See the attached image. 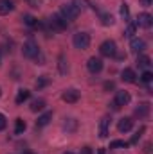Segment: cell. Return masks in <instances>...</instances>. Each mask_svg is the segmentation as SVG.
I'll return each mask as SVG.
<instances>
[{"label": "cell", "instance_id": "23", "mask_svg": "<svg viewBox=\"0 0 153 154\" xmlns=\"http://www.w3.org/2000/svg\"><path fill=\"white\" fill-rule=\"evenodd\" d=\"M99 18H101V23H103V25H112V23H114V18H112V14H108V13H99Z\"/></svg>", "mask_w": 153, "mask_h": 154}, {"label": "cell", "instance_id": "17", "mask_svg": "<svg viewBox=\"0 0 153 154\" xmlns=\"http://www.w3.org/2000/svg\"><path fill=\"white\" fill-rule=\"evenodd\" d=\"M137 65H139V68H142V70H150L151 59H150L148 56H139V57H137Z\"/></svg>", "mask_w": 153, "mask_h": 154}, {"label": "cell", "instance_id": "18", "mask_svg": "<svg viewBox=\"0 0 153 154\" xmlns=\"http://www.w3.org/2000/svg\"><path fill=\"white\" fill-rule=\"evenodd\" d=\"M58 68H60V74H63V75L69 72V63H67V57L63 54L58 57Z\"/></svg>", "mask_w": 153, "mask_h": 154}, {"label": "cell", "instance_id": "39", "mask_svg": "<svg viewBox=\"0 0 153 154\" xmlns=\"http://www.w3.org/2000/svg\"><path fill=\"white\" fill-rule=\"evenodd\" d=\"M0 95H2V91H0Z\"/></svg>", "mask_w": 153, "mask_h": 154}, {"label": "cell", "instance_id": "36", "mask_svg": "<svg viewBox=\"0 0 153 154\" xmlns=\"http://www.w3.org/2000/svg\"><path fill=\"white\" fill-rule=\"evenodd\" d=\"M99 154H105V149H99Z\"/></svg>", "mask_w": 153, "mask_h": 154}, {"label": "cell", "instance_id": "26", "mask_svg": "<svg viewBox=\"0 0 153 154\" xmlns=\"http://www.w3.org/2000/svg\"><path fill=\"white\" fill-rule=\"evenodd\" d=\"M119 147L126 149V147H128V143H126V142H122V140H114V142L110 143V149H119Z\"/></svg>", "mask_w": 153, "mask_h": 154}, {"label": "cell", "instance_id": "13", "mask_svg": "<svg viewBox=\"0 0 153 154\" xmlns=\"http://www.w3.org/2000/svg\"><path fill=\"white\" fill-rule=\"evenodd\" d=\"M135 115L139 118H148V115H150V102H141L135 108Z\"/></svg>", "mask_w": 153, "mask_h": 154}, {"label": "cell", "instance_id": "1", "mask_svg": "<svg viewBox=\"0 0 153 154\" xmlns=\"http://www.w3.org/2000/svg\"><path fill=\"white\" fill-rule=\"evenodd\" d=\"M79 13H81V9H79V5L76 4H65L63 7H61V16L67 20V22H74L77 16H79Z\"/></svg>", "mask_w": 153, "mask_h": 154}, {"label": "cell", "instance_id": "33", "mask_svg": "<svg viewBox=\"0 0 153 154\" xmlns=\"http://www.w3.org/2000/svg\"><path fill=\"white\" fill-rule=\"evenodd\" d=\"M144 152H146V154L151 152V143H146V145H144Z\"/></svg>", "mask_w": 153, "mask_h": 154}, {"label": "cell", "instance_id": "6", "mask_svg": "<svg viewBox=\"0 0 153 154\" xmlns=\"http://www.w3.org/2000/svg\"><path fill=\"white\" fill-rule=\"evenodd\" d=\"M130 100H132V97H130L128 91H117V93H115L114 102H112V108H114V109H119V108L126 106Z\"/></svg>", "mask_w": 153, "mask_h": 154}, {"label": "cell", "instance_id": "11", "mask_svg": "<svg viewBox=\"0 0 153 154\" xmlns=\"http://www.w3.org/2000/svg\"><path fill=\"white\" fill-rule=\"evenodd\" d=\"M132 127H133V120H132V118H128V116L121 118V120H119V124H117L119 133H128V131H132Z\"/></svg>", "mask_w": 153, "mask_h": 154}, {"label": "cell", "instance_id": "35", "mask_svg": "<svg viewBox=\"0 0 153 154\" xmlns=\"http://www.w3.org/2000/svg\"><path fill=\"white\" fill-rule=\"evenodd\" d=\"M105 88H106V90H110V88H114V82H106V84H105Z\"/></svg>", "mask_w": 153, "mask_h": 154}, {"label": "cell", "instance_id": "25", "mask_svg": "<svg viewBox=\"0 0 153 154\" xmlns=\"http://www.w3.org/2000/svg\"><path fill=\"white\" fill-rule=\"evenodd\" d=\"M25 131V122L22 118H16V125H15V133L16 134H22Z\"/></svg>", "mask_w": 153, "mask_h": 154}, {"label": "cell", "instance_id": "7", "mask_svg": "<svg viewBox=\"0 0 153 154\" xmlns=\"http://www.w3.org/2000/svg\"><path fill=\"white\" fill-rule=\"evenodd\" d=\"M151 23H153V16L150 13H141L139 18H137V22H135L137 27H144V29H150Z\"/></svg>", "mask_w": 153, "mask_h": 154}, {"label": "cell", "instance_id": "2", "mask_svg": "<svg viewBox=\"0 0 153 154\" xmlns=\"http://www.w3.org/2000/svg\"><path fill=\"white\" fill-rule=\"evenodd\" d=\"M24 56H25V57H29V59H38V56H40L38 43H36V41H33V39L25 41V43H24Z\"/></svg>", "mask_w": 153, "mask_h": 154}, {"label": "cell", "instance_id": "10", "mask_svg": "<svg viewBox=\"0 0 153 154\" xmlns=\"http://www.w3.org/2000/svg\"><path fill=\"white\" fill-rule=\"evenodd\" d=\"M61 99L65 100V102H69V104H74L79 100V91L74 90V88H70V90H65L63 91V95H61Z\"/></svg>", "mask_w": 153, "mask_h": 154}, {"label": "cell", "instance_id": "37", "mask_svg": "<svg viewBox=\"0 0 153 154\" xmlns=\"http://www.w3.org/2000/svg\"><path fill=\"white\" fill-rule=\"evenodd\" d=\"M63 154H74V152H70V151H67V152H63Z\"/></svg>", "mask_w": 153, "mask_h": 154}, {"label": "cell", "instance_id": "19", "mask_svg": "<svg viewBox=\"0 0 153 154\" xmlns=\"http://www.w3.org/2000/svg\"><path fill=\"white\" fill-rule=\"evenodd\" d=\"M29 97H31V91H29V90H18V95H16V104H24Z\"/></svg>", "mask_w": 153, "mask_h": 154}, {"label": "cell", "instance_id": "3", "mask_svg": "<svg viewBox=\"0 0 153 154\" xmlns=\"http://www.w3.org/2000/svg\"><path fill=\"white\" fill-rule=\"evenodd\" d=\"M74 47L79 48V50H85V48H88V45H90V34H86V32H76L74 34Z\"/></svg>", "mask_w": 153, "mask_h": 154}, {"label": "cell", "instance_id": "24", "mask_svg": "<svg viewBox=\"0 0 153 154\" xmlns=\"http://www.w3.org/2000/svg\"><path fill=\"white\" fill-rule=\"evenodd\" d=\"M24 23L29 25V27H38V20L34 16H31V14H25L24 16Z\"/></svg>", "mask_w": 153, "mask_h": 154}, {"label": "cell", "instance_id": "22", "mask_svg": "<svg viewBox=\"0 0 153 154\" xmlns=\"http://www.w3.org/2000/svg\"><path fill=\"white\" fill-rule=\"evenodd\" d=\"M43 108H45V100L43 99H36V100L31 102V111H34V113L36 111H41Z\"/></svg>", "mask_w": 153, "mask_h": 154}, {"label": "cell", "instance_id": "15", "mask_svg": "<svg viewBox=\"0 0 153 154\" xmlns=\"http://www.w3.org/2000/svg\"><path fill=\"white\" fill-rule=\"evenodd\" d=\"M13 9H15L13 0H0V14H2V16H4V14H9Z\"/></svg>", "mask_w": 153, "mask_h": 154}, {"label": "cell", "instance_id": "27", "mask_svg": "<svg viewBox=\"0 0 153 154\" xmlns=\"http://www.w3.org/2000/svg\"><path fill=\"white\" fill-rule=\"evenodd\" d=\"M121 16H122L126 22H130V9H128V5H126V4H122V5H121Z\"/></svg>", "mask_w": 153, "mask_h": 154}, {"label": "cell", "instance_id": "21", "mask_svg": "<svg viewBox=\"0 0 153 154\" xmlns=\"http://www.w3.org/2000/svg\"><path fill=\"white\" fill-rule=\"evenodd\" d=\"M135 31H137V25H135V22H128V27H126V31H124V36L126 38H135Z\"/></svg>", "mask_w": 153, "mask_h": 154}, {"label": "cell", "instance_id": "29", "mask_svg": "<svg viewBox=\"0 0 153 154\" xmlns=\"http://www.w3.org/2000/svg\"><path fill=\"white\" fill-rule=\"evenodd\" d=\"M142 131H144V127H141V129L132 136V142H130V143H137V142H139V138H141V134H142Z\"/></svg>", "mask_w": 153, "mask_h": 154}, {"label": "cell", "instance_id": "8", "mask_svg": "<svg viewBox=\"0 0 153 154\" xmlns=\"http://www.w3.org/2000/svg\"><path fill=\"white\" fill-rule=\"evenodd\" d=\"M86 68H88V72H92V74H99V72L103 70V61H101L99 57H90L88 63H86Z\"/></svg>", "mask_w": 153, "mask_h": 154}, {"label": "cell", "instance_id": "9", "mask_svg": "<svg viewBox=\"0 0 153 154\" xmlns=\"http://www.w3.org/2000/svg\"><path fill=\"white\" fill-rule=\"evenodd\" d=\"M130 48L135 52V54H142L144 50H146V41L141 38H132L130 41Z\"/></svg>", "mask_w": 153, "mask_h": 154}, {"label": "cell", "instance_id": "30", "mask_svg": "<svg viewBox=\"0 0 153 154\" xmlns=\"http://www.w3.org/2000/svg\"><path fill=\"white\" fill-rule=\"evenodd\" d=\"M47 82H49V81H47V77L43 75L41 79H40V81H36V86H38V88H41V86H45Z\"/></svg>", "mask_w": 153, "mask_h": 154}, {"label": "cell", "instance_id": "4", "mask_svg": "<svg viewBox=\"0 0 153 154\" xmlns=\"http://www.w3.org/2000/svg\"><path fill=\"white\" fill-rule=\"evenodd\" d=\"M99 52H101L105 57H114L115 54H117L115 41H112V39H106V41H103V43H101V47H99Z\"/></svg>", "mask_w": 153, "mask_h": 154}, {"label": "cell", "instance_id": "16", "mask_svg": "<svg viewBox=\"0 0 153 154\" xmlns=\"http://www.w3.org/2000/svg\"><path fill=\"white\" fill-rule=\"evenodd\" d=\"M63 129L67 131V133H74L77 129V120L76 118H65V122H63Z\"/></svg>", "mask_w": 153, "mask_h": 154}, {"label": "cell", "instance_id": "12", "mask_svg": "<svg viewBox=\"0 0 153 154\" xmlns=\"http://www.w3.org/2000/svg\"><path fill=\"white\" fill-rule=\"evenodd\" d=\"M110 116H103L101 122H99V136L101 138H106L108 136V129H110Z\"/></svg>", "mask_w": 153, "mask_h": 154}, {"label": "cell", "instance_id": "5", "mask_svg": "<svg viewBox=\"0 0 153 154\" xmlns=\"http://www.w3.org/2000/svg\"><path fill=\"white\" fill-rule=\"evenodd\" d=\"M67 20L60 14V13H56V14H52V18L49 20V27L52 29V31H61V29H65L67 27Z\"/></svg>", "mask_w": 153, "mask_h": 154}, {"label": "cell", "instance_id": "14", "mask_svg": "<svg viewBox=\"0 0 153 154\" xmlns=\"http://www.w3.org/2000/svg\"><path fill=\"white\" fill-rule=\"evenodd\" d=\"M121 79H122L124 82H137V74H135L132 68H124V70L121 72Z\"/></svg>", "mask_w": 153, "mask_h": 154}, {"label": "cell", "instance_id": "31", "mask_svg": "<svg viewBox=\"0 0 153 154\" xmlns=\"http://www.w3.org/2000/svg\"><path fill=\"white\" fill-rule=\"evenodd\" d=\"M5 124H7V120H5V116H4L2 113H0V131H2V129H5Z\"/></svg>", "mask_w": 153, "mask_h": 154}, {"label": "cell", "instance_id": "32", "mask_svg": "<svg viewBox=\"0 0 153 154\" xmlns=\"http://www.w3.org/2000/svg\"><path fill=\"white\" fill-rule=\"evenodd\" d=\"M79 154H92V149H90V147H83V149L79 151Z\"/></svg>", "mask_w": 153, "mask_h": 154}, {"label": "cell", "instance_id": "38", "mask_svg": "<svg viewBox=\"0 0 153 154\" xmlns=\"http://www.w3.org/2000/svg\"><path fill=\"white\" fill-rule=\"evenodd\" d=\"M24 154H33V152H24Z\"/></svg>", "mask_w": 153, "mask_h": 154}, {"label": "cell", "instance_id": "28", "mask_svg": "<svg viewBox=\"0 0 153 154\" xmlns=\"http://www.w3.org/2000/svg\"><path fill=\"white\" fill-rule=\"evenodd\" d=\"M151 79H153V74L150 70H144V72H142V75H141V81H142V82L148 84V82H151Z\"/></svg>", "mask_w": 153, "mask_h": 154}, {"label": "cell", "instance_id": "20", "mask_svg": "<svg viewBox=\"0 0 153 154\" xmlns=\"http://www.w3.org/2000/svg\"><path fill=\"white\" fill-rule=\"evenodd\" d=\"M50 118H52V113H43V115L36 120V127H45V125L50 122Z\"/></svg>", "mask_w": 153, "mask_h": 154}, {"label": "cell", "instance_id": "34", "mask_svg": "<svg viewBox=\"0 0 153 154\" xmlns=\"http://www.w3.org/2000/svg\"><path fill=\"white\" fill-rule=\"evenodd\" d=\"M141 4H142L144 7H150V5H151V0H141Z\"/></svg>", "mask_w": 153, "mask_h": 154}]
</instances>
